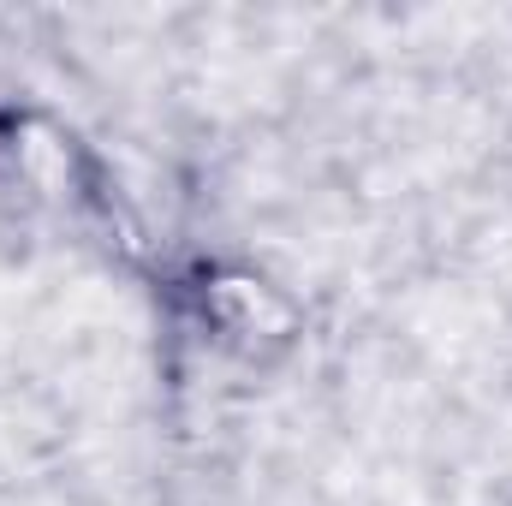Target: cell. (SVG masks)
Segmentation results:
<instances>
[{
    "mask_svg": "<svg viewBox=\"0 0 512 506\" xmlns=\"http://www.w3.org/2000/svg\"><path fill=\"white\" fill-rule=\"evenodd\" d=\"M12 161H18V179L36 197H48V203H78L90 191V167H84L78 143L54 126V120H42V114H24L18 120V131H12Z\"/></svg>",
    "mask_w": 512,
    "mask_h": 506,
    "instance_id": "cell-2",
    "label": "cell"
},
{
    "mask_svg": "<svg viewBox=\"0 0 512 506\" xmlns=\"http://www.w3.org/2000/svg\"><path fill=\"white\" fill-rule=\"evenodd\" d=\"M203 310L221 334L245 340V346H286L298 334V310L286 292H274L268 280H256L245 268H221L203 286Z\"/></svg>",
    "mask_w": 512,
    "mask_h": 506,
    "instance_id": "cell-1",
    "label": "cell"
}]
</instances>
